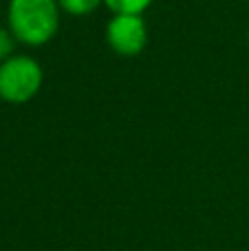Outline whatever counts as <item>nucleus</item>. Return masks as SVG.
Listing matches in <instances>:
<instances>
[{"label": "nucleus", "instance_id": "obj_1", "mask_svg": "<svg viewBox=\"0 0 249 251\" xmlns=\"http://www.w3.org/2000/svg\"><path fill=\"white\" fill-rule=\"evenodd\" d=\"M57 0H9L7 26L13 38L26 47H44L60 29Z\"/></svg>", "mask_w": 249, "mask_h": 251}, {"label": "nucleus", "instance_id": "obj_2", "mask_svg": "<svg viewBox=\"0 0 249 251\" xmlns=\"http://www.w3.org/2000/svg\"><path fill=\"white\" fill-rule=\"evenodd\" d=\"M44 71L35 57L13 53L0 64V100L7 104H26L40 93Z\"/></svg>", "mask_w": 249, "mask_h": 251}, {"label": "nucleus", "instance_id": "obj_3", "mask_svg": "<svg viewBox=\"0 0 249 251\" xmlns=\"http://www.w3.org/2000/svg\"><path fill=\"white\" fill-rule=\"evenodd\" d=\"M106 42L110 51L122 57H135L148 44V25L144 16L113 13L106 25Z\"/></svg>", "mask_w": 249, "mask_h": 251}, {"label": "nucleus", "instance_id": "obj_4", "mask_svg": "<svg viewBox=\"0 0 249 251\" xmlns=\"http://www.w3.org/2000/svg\"><path fill=\"white\" fill-rule=\"evenodd\" d=\"M154 0H104L110 13H130V16H144Z\"/></svg>", "mask_w": 249, "mask_h": 251}, {"label": "nucleus", "instance_id": "obj_5", "mask_svg": "<svg viewBox=\"0 0 249 251\" xmlns=\"http://www.w3.org/2000/svg\"><path fill=\"white\" fill-rule=\"evenodd\" d=\"M60 9L69 16H88L104 4V0H57Z\"/></svg>", "mask_w": 249, "mask_h": 251}, {"label": "nucleus", "instance_id": "obj_6", "mask_svg": "<svg viewBox=\"0 0 249 251\" xmlns=\"http://www.w3.org/2000/svg\"><path fill=\"white\" fill-rule=\"evenodd\" d=\"M16 42L18 40L13 38V33L9 31V26H0V64L16 53Z\"/></svg>", "mask_w": 249, "mask_h": 251}, {"label": "nucleus", "instance_id": "obj_7", "mask_svg": "<svg viewBox=\"0 0 249 251\" xmlns=\"http://www.w3.org/2000/svg\"><path fill=\"white\" fill-rule=\"evenodd\" d=\"M247 40H249V33H247Z\"/></svg>", "mask_w": 249, "mask_h": 251}]
</instances>
